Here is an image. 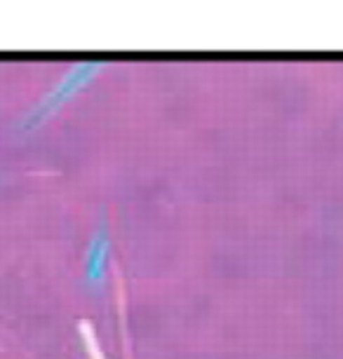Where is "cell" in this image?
I'll return each mask as SVG.
<instances>
[{
  "mask_svg": "<svg viewBox=\"0 0 343 359\" xmlns=\"http://www.w3.org/2000/svg\"><path fill=\"white\" fill-rule=\"evenodd\" d=\"M104 66H106L104 59H87V62L73 64L69 73H66L59 83L52 85L50 92H47L45 97L26 113V118L22 120L24 132H33L38 125H43L45 120H50L57 111H62L69 101L76 99L78 94L99 76V71H102Z\"/></svg>",
  "mask_w": 343,
  "mask_h": 359,
  "instance_id": "obj_1",
  "label": "cell"
},
{
  "mask_svg": "<svg viewBox=\"0 0 343 359\" xmlns=\"http://www.w3.org/2000/svg\"><path fill=\"white\" fill-rule=\"evenodd\" d=\"M111 230L106 223H102L90 237V245H87L85 252V282L90 287H102L109 277V268H111Z\"/></svg>",
  "mask_w": 343,
  "mask_h": 359,
  "instance_id": "obj_2",
  "label": "cell"
}]
</instances>
